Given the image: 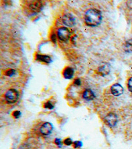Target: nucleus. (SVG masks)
Segmentation results:
<instances>
[{
  "mask_svg": "<svg viewBox=\"0 0 132 149\" xmlns=\"http://www.w3.org/2000/svg\"><path fill=\"white\" fill-rule=\"evenodd\" d=\"M15 74V70L11 69V70H9L8 71H7L6 75L8 76H13Z\"/></svg>",
  "mask_w": 132,
  "mask_h": 149,
  "instance_id": "nucleus-15",
  "label": "nucleus"
},
{
  "mask_svg": "<svg viewBox=\"0 0 132 149\" xmlns=\"http://www.w3.org/2000/svg\"><path fill=\"white\" fill-rule=\"evenodd\" d=\"M53 130V125L50 123L46 122L42 125L40 129V133L43 135H48Z\"/></svg>",
  "mask_w": 132,
  "mask_h": 149,
  "instance_id": "nucleus-6",
  "label": "nucleus"
},
{
  "mask_svg": "<svg viewBox=\"0 0 132 149\" xmlns=\"http://www.w3.org/2000/svg\"><path fill=\"white\" fill-rule=\"evenodd\" d=\"M43 3L41 1H33L29 5V9L34 13H37L40 12L42 9Z\"/></svg>",
  "mask_w": 132,
  "mask_h": 149,
  "instance_id": "nucleus-7",
  "label": "nucleus"
},
{
  "mask_svg": "<svg viewBox=\"0 0 132 149\" xmlns=\"http://www.w3.org/2000/svg\"><path fill=\"white\" fill-rule=\"evenodd\" d=\"M57 36L62 41H67L70 37V31L68 28L61 27L57 31Z\"/></svg>",
  "mask_w": 132,
  "mask_h": 149,
  "instance_id": "nucleus-3",
  "label": "nucleus"
},
{
  "mask_svg": "<svg viewBox=\"0 0 132 149\" xmlns=\"http://www.w3.org/2000/svg\"><path fill=\"white\" fill-rule=\"evenodd\" d=\"M72 143H73V142H72V140H71V139L70 138L66 139V140L64 141V144H65V145H67V146L71 145Z\"/></svg>",
  "mask_w": 132,
  "mask_h": 149,
  "instance_id": "nucleus-17",
  "label": "nucleus"
},
{
  "mask_svg": "<svg viewBox=\"0 0 132 149\" xmlns=\"http://www.w3.org/2000/svg\"><path fill=\"white\" fill-rule=\"evenodd\" d=\"M73 144H74V147H75V148H79L82 146V143H81V142H79V141L74 142Z\"/></svg>",
  "mask_w": 132,
  "mask_h": 149,
  "instance_id": "nucleus-18",
  "label": "nucleus"
},
{
  "mask_svg": "<svg viewBox=\"0 0 132 149\" xmlns=\"http://www.w3.org/2000/svg\"><path fill=\"white\" fill-rule=\"evenodd\" d=\"M44 107L47 108V109H52L54 108V105H53L51 102H48L44 104Z\"/></svg>",
  "mask_w": 132,
  "mask_h": 149,
  "instance_id": "nucleus-14",
  "label": "nucleus"
},
{
  "mask_svg": "<svg viewBox=\"0 0 132 149\" xmlns=\"http://www.w3.org/2000/svg\"><path fill=\"white\" fill-rule=\"evenodd\" d=\"M124 50L125 52L128 53H131L132 52V39H129L124 44Z\"/></svg>",
  "mask_w": 132,
  "mask_h": 149,
  "instance_id": "nucleus-13",
  "label": "nucleus"
},
{
  "mask_svg": "<svg viewBox=\"0 0 132 149\" xmlns=\"http://www.w3.org/2000/svg\"><path fill=\"white\" fill-rule=\"evenodd\" d=\"M102 14L100 11L96 9H90L85 14L86 24L91 27H97L102 21Z\"/></svg>",
  "mask_w": 132,
  "mask_h": 149,
  "instance_id": "nucleus-1",
  "label": "nucleus"
},
{
  "mask_svg": "<svg viewBox=\"0 0 132 149\" xmlns=\"http://www.w3.org/2000/svg\"><path fill=\"white\" fill-rule=\"evenodd\" d=\"M83 97L87 101L93 100L95 98V95L93 92L90 89H87L83 93Z\"/></svg>",
  "mask_w": 132,
  "mask_h": 149,
  "instance_id": "nucleus-10",
  "label": "nucleus"
},
{
  "mask_svg": "<svg viewBox=\"0 0 132 149\" xmlns=\"http://www.w3.org/2000/svg\"><path fill=\"white\" fill-rule=\"evenodd\" d=\"M5 97H6V101L9 103H14L19 99V93L14 89H11L6 92Z\"/></svg>",
  "mask_w": 132,
  "mask_h": 149,
  "instance_id": "nucleus-2",
  "label": "nucleus"
},
{
  "mask_svg": "<svg viewBox=\"0 0 132 149\" xmlns=\"http://www.w3.org/2000/svg\"><path fill=\"white\" fill-rule=\"evenodd\" d=\"M98 70L99 74H101L102 76H107L108 74L110 73V66L108 64H104L98 68Z\"/></svg>",
  "mask_w": 132,
  "mask_h": 149,
  "instance_id": "nucleus-9",
  "label": "nucleus"
},
{
  "mask_svg": "<svg viewBox=\"0 0 132 149\" xmlns=\"http://www.w3.org/2000/svg\"><path fill=\"white\" fill-rule=\"evenodd\" d=\"M37 60L40 62H45V63L49 64L52 62L51 58L46 55H41V54H37Z\"/></svg>",
  "mask_w": 132,
  "mask_h": 149,
  "instance_id": "nucleus-12",
  "label": "nucleus"
},
{
  "mask_svg": "<svg viewBox=\"0 0 132 149\" xmlns=\"http://www.w3.org/2000/svg\"><path fill=\"white\" fill-rule=\"evenodd\" d=\"M74 84H75L76 86H79L81 85V81H80V80H79V79H76L75 81H74Z\"/></svg>",
  "mask_w": 132,
  "mask_h": 149,
  "instance_id": "nucleus-21",
  "label": "nucleus"
},
{
  "mask_svg": "<svg viewBox=\"0 0 132 149\" xmlns=\"http://www.w3.org/2000/svg\"><path fill=\"white\" fill-rule=\"evenodd\" d=\"M55 143H56L57 146H61L62 142H61V140L59 139H56V140H55Z\"/></svg>",
  "mask_w": 132,
  "mask_h": 149,
  "instance_id": "nucleus-20",
  "label": "nucleus"
},
{
  "mask_svg": "<svg viewBox=\"0 0 132 149\" xmlns=\"http://www.w3.org/2000/svg\"><path fill=\"white\" fill-rule=\"evenodd\" d=\"M124 92V88L119 84H115L111 87V93L114 96H120Z\"/></svg>",
  "mask_w": 132,
  "mask_h": 149,
  "instance_id": "nucleus-8",
  "label": "nucleus"
},
{
  "mask_svg": "<svg viewBox=\"0 0 132 149\" xmlns=\"http://www.w3.org/2000/svg\"><path fill=\"white\" fill-rule=\"evenodd\" d=\"M13 115V117H15V118H19V117L21 116V112L19 111H14Z\"/></svg>",
  "mask_w": 132,
  "mask_h": 149,
  "instance_id": "nucleus-19",
  "label": "nucleus"
},
{
  "mask_svg": "<svg viewBox=\"0 0 132 149\" xmlns=\"http://www.w3.org/2000/svg\"><path fill=\"white\" fill-rule=\"evenodd\" d=\"M62 22L67 27H71L75 25V19L71 14H66L62 17Z\"/></svg>",
  "mask_w": 132,
  "mask_h": 149,
  "instance_id": "nucleus-5",
  "label": "nucleus"
},
{
  "mask_svg": "<svg viewBox=\"0 0 132 149\" xmlns=\"http://www.w3.org/2000/svg\"><path fill=\"white\" fill-rule=\"evenodd\" d=\"M105 122L110 127H115L117 122V115L114 113H110L105 117Z\"/></svg>",
  "mask_w": 132,
  "mask_h": 149,
  "instance_id": "nucleus-4",
  "label": "nucleus"
},
{
  "mask_svg": "<svg viewBox=\"0 0 132 149\" xmlns=\"http://www.w3.org/2000/svg\"><path fill=\"white\" fill-rule=\"evenodd\" d=\"M74 74V70L72 68H70V67H68L65 69V70L64 72V76L65 78L66 79H71L73 78Z\"/></svg>",
  "mask_w": 132,
  "mask_h": 149,
  "instance_id": "nucleus-11",
  "label": "nucleus"
},
{
  "mask_svg": "<svg viewBox=\"0 0 132 149\" xmlns=\"http://www.w3.org/2000/svg\"><path fill=\"white\" fill-rule=\"evenodd\" d=\"M128 87L129 92H132V77L129 79L128 82Z\"/></svg>",
  "mask_w": 132,
  "mask_h": 149,
  "instance_id": "nucleus-16",
  "label": "nucleus"
}]
</instances>
